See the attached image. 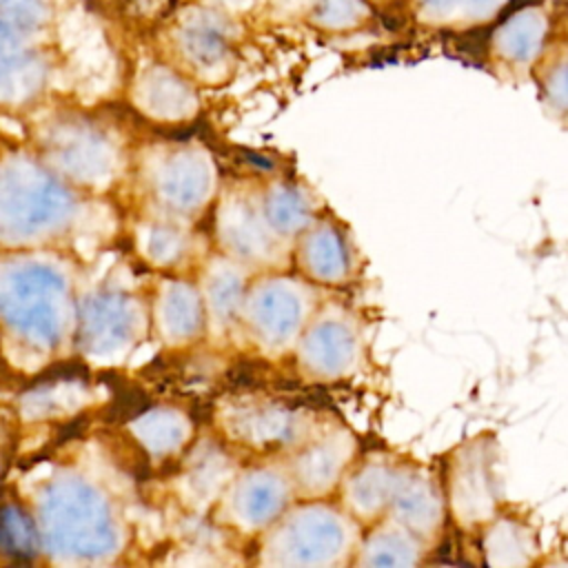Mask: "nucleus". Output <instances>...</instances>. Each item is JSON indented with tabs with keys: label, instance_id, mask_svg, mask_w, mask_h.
I'll list each match as a JSON object with an SVG mask.
<instances>
[{
	"label": "nucleus",
	"instance_id": "21",
	"mask_svg": "<svg viewBox=\"0 0 568 568\" xmlns=\"http://www.w3.org/2000/svg\"><path fill=\"white\" fill-rule=\"evenodd\" d=\"M493 0H430V7H437V11H455V13H473L484 11Z\"/></svg>",
	"mask_w": 568,
	"mask_h": 568
},
{
	"label": "nucleus",
	"instance_id": "19",
	"mask_svg": "<svg viewBox=\"0 0 568 568\" xmlns=\"http://www.w3.org/2000/svg\"><path fill=\"white\" fill-rule=\"evenodd\" d=\"M36 58L20 44L18 38L0 31V89L11 91L18 82H27L29 73H36Z\"/></svg>",
	"mask_w": 568,
	"mask_h": 568
},
{
	"label": "nucleus",
	"instance_id": "11",
	"mask_svg": "<svg viewBox=\"0 0 568 568\" xmlns=\"http://www.w3.org/2000/svg\"><path fill=\"white\" fill-rule=\"evenodd\" d=\"M402 459L388 450L359 453L337 486L335 499L364 528L386 515Z\"/></svg>",
	"mask_w": 568,
	"mask_h": 568
},
{
	"label": "nucleus",
	"instance_id": "3",
	"mask_svg": "<svg viewBox=\"0 0 568 568\" xmlns=\"http://www.w3.org/2000/svg\"><path fill=\"white\" fill-rule=\"evenodd\" d=\"M306 384L346 382L364 368L366 331L362 315L346 302L322 297L291 357Z\"/></svg>",
	"mask_w": 568,
	"mask_h": 568
},
{
	"label": "nucleus",
	"instance_id": "10",
	"mask_svg": "<svg viewBox=\"0 0 568 568\" xmlns=\"http://www.w3.org/2000/svg\"><path fill=\"white\" fill-rule=\"evenodd\" d=\"M386 515L408 528L433 550L442 541L448 524L439 470L428 464L402 459L397 486Z\"/></svg>",
	"mask_w": 568,
	"mask_h": 568
},
{
	"label": "nucleus",
	"instance_id": "20",
	"mask_svg": "<svg viewBox=\"0 0 568 568\" xmlns=\"http://www.w3.org/2000/svg\"><path fill=\"white\" fill-rule=\"evenodd\" d=\"M544 102L557 115V120H568V58L559 60L544 75Z\"/></svg>",
	"mask_w": 568,
	"mask_h": 568
},
{
	"label": "nucleus",
	"instance_id": "14",
	"mask_svg": "<svg viewBox=\"0 0 568 568\" xmlns=\"http://www.w3.org/2000/svg\"><path fill=\"white\" fill-rule=\"evenodd\" d=\"M477 532L481 561L493 568H526L537 564L541 546L535 528L524 519L497 513Z\"/></svg>",
	"mask_w": 568,
	"mask_h": 568
},
{
	"label": "nucleus",
	"instance_id": "16",
	"mask_svg": "<svg viewBox=\"0 0 568 568\" xmlns=\"http://www.w3.org/2000/svg\"><path fill=\"white\" fill-rule=\"evenodd\" d=\"M184 53L202 69H213L226 58V38L211 16H195L180 29Z\"/></svg>",
	"mask_w": 568,
	"mask_h": 568
},
{
	"label": "nucleus",
	"instance_id": "9",
	"mask_svg": "<svg viewBox=\"0 0 568 568\" xmlns=\"http://www.w3.org/2000/svg\"><path fill=\"white\" fill-rule=\"evenodd\" d=\"M291 268L320 288H337L357 273L355 251L342 222L320 213L291 244Z\"/></svg>",
	"mask_w": 568,
	"mask_h": 568
},
{
	"label": "nucleus",
	"instance_id": "6",
	"mask_svg": "<svg viewBox=\"0 0 568 568\" xmlns=\"http://www.w3.org/2000/svg\"><path fill=\"white\" fill-rule=\"evenodd\" d=\"M359 453L357 435L342 419L320 413L311 430L282 459L297 497H335Z\"/></svg>",
	"mask_w": 568,
	"mask_h": 568
},
{
	"label": "nucleus",
	"instance_id": "4",
	"mask_svg": "<svg viewBox=\"0 0 568 568\" xmlns=\"http://www.w3.org/2000/svg\"><path fill=\"white\" fill-rule=\"evenodd\" d=\"M448 521L459 532H475L501 510L499 442L477 433L453 446L439 470Z\"/></svg>",
	"mask_w": 568,
	"mask_h": 568
},
{
	"label": "nucleus",
	"instance_id": "17",
	"mask_svg": "<svg viewBox=\"0 0 568 568\" xmlns=\"http://www.w3.org/2000/svg\"><path fill=\"white\" fill-rule=\"evenodd\" d=\"M49 18V0H0V31L18 40L40 31Z\"/></svg>",
	"mask_w": 568,
	"mask_h": 568
},
{
	"label": "nucleus",
	"instance_id": "7",
	"mask_svg": "<svg viewBox=\"0 0 568 568\" xmlns=\"http://www.w3.org/2000/svg\"><path fill=\"white\" fill-rule=\"evenodd\" d=\"M297 499L282 457H262L237 470L220 495L226 526L244 537H260Z\"/></svg>",
	"mask_w": 568,
	"mask_h": 568
},
{
	"label": "nucleus",
	"instance_id": "1",
	"mask_svg": "<svg viewBox=\"0 0 568 568\" xmlns=\"http://www.w3.org/2000/svg\"><path fill=\"white\" fill-rule=\"evenodd\" d=\"M362 530L335 497H297L257 537L255 561L266 568L353 566Z\"/></svg>",
	"mask_w": 568,
	"mask_h": 568
},
{
	"label": "nucleus",
	"instance_id": "12",
	"mask_svg": "<svg viewBox=\"0 0 568 568\" xmlns=\"http://www.w3.org/2000/svg\"><path fill=\"white\" fill-rule=\"evenodd\" d=\"M430 548L419 541L408 528L384 515L364 526L353 566L357 568H410L426 561Z\"/></svg>",
	"mask_w": 568,
	"mask_h": 568
},
{
	"label": "nucleus",
	"instance_id": "2",
	"mask_svg": "<svg viewBox=\"0 0 568 568\" xmlns=\"http://www.w3.org/2000/svg\"><path fill=\"white\" fill-rule=\"evenodd\" d=\"M324 297V288L293 268L262 271L246 286L237 324L257 357L288 359L308 317Z\"/></svg>",
	"mask_w": 568,
	"mask_h": 568
},
{
	"label": "nucleus",
	"instance_id": "13",
	"mask_svg": "<svg viewBox=\"0 0 568 568\" xmlns=\"http://www.w3.org/2000/svg\"><path fill=\"white\" fill-rule=\"evenodd\" d=\"M257 193L271 229L288 244L322 213L317 195L295 178H268Z\"/></svg>",
	"mask_w": 568,
	"mask_h": 568
},
{
	"label": "nucleus",
	"instance_id": "8",
	"mask_svg": "<svg viewBox=\"0 0 568 568\" xmlns=\"http://www.w3.org/2000/svg\"><path fill=\"white\" fill-rule=\"evenodd\" d=\"M217 231L233 260L248 268H291V244L268 224L257 189H235L217 211Z\"/></svg>",
	"mask_w": 568,
	"mask_h": 568
},
{
	"label": "nucleus",
	"instance_id": "5",
	"mask_svg": "<svg viewBox=\"0 0 568 568\" xmlns=\"http://www.w3.org/2000/svg\"><path fill=\"white\" fill-rule=\"evenodd\" d=\"M317 410L266 393H240L220 408L226 437L260 457L286 455L315 424Z\"/></svg>",
	"mask_w": 568,
	"mask_h": 568
},
{
	"label": "nucleus",
	"instance_id": "15",
	"mask_svg": "<svg viewBox=\"0 0 568 568\" xmlns=\"http://www.w3.org/2000/svg\"><path fill=\"white\" fill-rule=\"evenodd\" d=\"M248 266L237 260H217L211 268L206 295L213 322L222 328L233 326L248 286Z\"/></svg>",
	"mask_w": 568,
	"mask_h": 568
},
{
	"label": "nucleus",
	"instance_id": "18",
	"mask_svg": "<svg viewBox=\"0 0 568 568\" xmlns=\"http://www.w3.org/2000/svg\"><path fill=\"white\" fill-rule=\"evenodd\" d=\"M544 24L539 18H515L499 38V53L513 64H526L535 58Z\"/></svg>",
	"mask_w": 568,
	"mask_h": 568
}]
</instances>
